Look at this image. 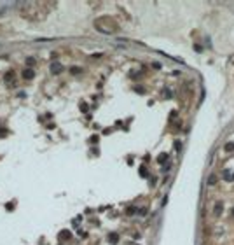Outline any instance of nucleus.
<instances>
[{
    "label": "nucleus",
    "mask_w": 234,
    "mask_h": 245,
    "mask_svg": "<svg viewBox=\"0 0 234 245\" xmlns=\"http://www.w3.org/2000/svg\"><path fill=\"white\" fill-rule=\"evenodd\" d=\"M222 177H224V180L232 182V180H234V172H232V170H229V168H225V170L222 172Z\"/></svg>",
    "instance_id": "obj_1"
},
{
    "label": "nucleus",
    "mask_w": 234,
    "mask_h": 245,
    "mask_svg": "<svg viewBox=\"0 0 234 245\" xmlns=\"http://www.w3.org/2000/svg\"><path fill=\"white\" fill-rule=\"evenodd\" d=\"M21 75H23V79H26V81H30V79H33L35 72H33V68H24Z\"/></svg>",
    "instance_id": "obj_2"
},
{
    "label": "nucleus",
    "mask_w": 234,
    "mask_h": 245,
    "mask_svg": "<svg viewBox=\"0 0 234 245\" xmlns=\"http://www.w3.org/2000/svg\"><path fill=\"white\" fill-rule=\"evenodd\" d=\"M61 68H63V67H61L59 63H53V68H51V72H53V74H59V72H61Z\"/></svg>",
    "instance_id": "obj_3"
},
{
    "label": "nucleus",
    "mask_w": 234,
    "mask_h": 245,
    "mask_svg": "<svg viewBox=\"0 0 234 245\" xmlns=\"http://www.w3.org/2000/svg\"><path fill=\"white\" fill-rule=\"evenodd\" d=\"M224 149H225L227 152H231V151L234 149V144H232V142H227V144H225V147H224Z\"/></svg>",
    "instance_id": "obj_4"
},
{
    "label": "nucleus",
    "mask_w": 234,
    "mask_h": 245,
    "mask_svg": "<svg viewBox=\"0 0 234 245\" xmlns=\"http://www.w3.org/2000/svg\"><path fill=\"white\" fill-rule=\"evenodd\" d=\"M208 184H210V186H215V184H217V175H210V180H208Z\"/></svg>",
    "instance_id": "obj_5"
},
{
    "label": "nucleus",
    "mask_w": 234,
    "mask_h": 245,
    "mask_svg": "<svg viewBox=\"0 0 234 245\" xmlns=\"http://www.w3.org/2000/svg\"><path fill=\"white\" fill-rule=\"evenodd\" d=\"M166 159H168V154H161V156H159V161H166Z\"/></svg>",
    "instance_id": "obj_6"
},
{
    "label": "nucleus",
    "mask_w": 234,
    "mask_h": 245,
    "mask_svg": "<svg viewBox=\"0 0 234 245\" xmlns=\"http://www.w3.org/2000/svg\"><path fill=\"white\" fill-rule=\"evenodd\" d=\"M117 240H119V238H117V236H115V235H110V242H112V243H115V242H117Z\"/></svg>",
    "instance_id": "obj_7"
},
{
    "label": "nucleus",
    "mask_w": 234,
    "mask_h": 245,
    "mask_svg": "<svg viewBox=\"0 0 234 245\" xmlns=\"http://www.w3.org/2000/svg\"><path fill=\"white\" fill-rule=\"evenodd\" d=\"M222 212V205H217V208H215V214H220Z\"/></svg>",
    "instance_id": "obj_8"
},
{
    "label": "nucleus",
    "mask_w": 234,
    "mask_h": 245,
    "mask_svg": "<svg viewBox=\"0 0 234 245\" xmlns=\"http://www.w3.org/2000/svg\"><path fill=\"white\" fill-rule=\"evenodd\" d=\"M26 63H28V65H35V60L33 58H28V60H26Z\"/></svg>",
    "instance_id": "obj_9"
},
{
    "label": "nucleus",
    "mask_w": 234,
    "mask_h": 245,
    "mask_svg": "<svg viewBox=\"0 0 234 245\" xmlns=\"http://www.w3.org/2000/svg\"><path fill=\"white\" fill-rule=\"evenodd\" d=\"M138 214H140V215H145V214H147V208H141V210H138Z\"/></svg>",
    "instance_id": "obj_10"
},
{
    "label": "nucleus",
    "mask_w": 234,
    "mask_h": 245,
    "mask_svg": "<svg viewBox=\"0 0 234 245\" xmlns=\"http://www.w3.org/2000/svg\"><path fill=\"white\" fill-rule=\"evenodd\" d=\"M135 212H136V210H135L133 207H129V208H128V214H135Z\"/></svg>",
    "instance_id": "obj_11"
},
{
    "label": "nucleus",
    "mask_w": 234,
    "mask_h": 245,
    "mask_svg": "<svg viewBox=\"0 0 234 245\" xmlns=\"http://www.w3.org/2000/svg\"><path fill=\"white\" fill-rule=\"evenodd\" d=\"M232 214H234V210H232Z\"/></svg>",
    "instance_id": "obj_12"
}]
</instances>
